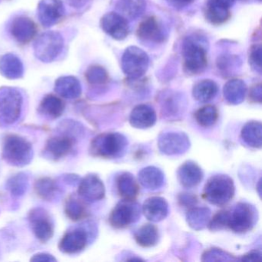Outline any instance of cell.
I'll use <instances>...</instances> for the list:
<instances>
[{
	"label": "cell",
	"instance_id": "6da1fadb",
	"mask_svg": "<svg viewBox=\"0 0 262 262\" xmlns=\"http://www.w3.org/2000/svg\"><path fill=\"white\" fill-rule=\"evenodd\" d=\"M183 69L190 76L201 74L208 66L207 50L203 44L192 37L184 40L182 49Z\"/></svg>",
	"mask_w": 262,
	"mask_h": 262
},
{
	"label": "cell",
	"instance_id": "7a4b0ae2",
	"mask_svg": "<svg viewBox=\"0 0 262 262\" xmlns=\"http://www.w3.org/2000/svg\"><path fill=\"white\" fill-rule=\"evenodd\" d=\"M234 194V182L229 176L225 174H216L210 178L202 193L207 202L217 206L229 202Z\"/></svg>",
	"mask_w": 262,
	"mask_h": 262
},
{
	"label": "cell",
	"instance_id": "3957f363",
	"mask_svg": "<svg viewBox=\"0 0 262 262\" xmlns=\"http://www.w3.org/2000/svg\"><path fill=\"white\" fill-rule=\"evenodd\" d=\"M128 141L123 135L117 133H103L95 138L92 142L90 151L98 157H119L125 152Z\"/></svg>",
	"mask_w": 262,
	"mask_h": 262
},
{
	"label": "cell",
	"instance_id": "277c9868",
	"mask_svg": "<svg viewBox=\"0 0 262 262\" xmlns=\"http://www.w3.org/2000/svg\"><path fill=\"white\" fill-rule=\"evenodd\" d=\"M3 157L10 165L24 166L33 159V147L24 138L10 135L4 139Z\"/></svg>",
	"mask_w": 262,
	"mask_h": 262
},
{
	"label": "cell",
	"instance_id": "5b68a950",
	"mask_svg": "<svg viewBox=\"0 0 262 262\" xmlns=\"http://www.w3.org/2000/svg\"><path fill=\"white\" fill-rule=\"evenodd\" d=\"M64 48V39L58 32L42 33L34 43V54L41 62L49 63L56 60Z\"/></svg>",
	"mask_w": 262,
	"mask_h": 262
},
{
	"label": "cell",
	"instance_id": "8992f818",
	"mask_svg": "<svg viewBox=\"0 0 262 262\" xmlns=\"http://www.w3.org/2000/svg\"><path fill=\"white\" fill-rule=\"evenodd\" d=\"M149 57L142 49L129 47L122 55L121 66L124 74L132 80L142 78L149 67Z\"/></svg>",
	"mask_w": 262,
	"mask_h": 262
},
{
	"label": "cell",
	"instance_id": "52a82bcc",
	"mask_svg": "<svg viewBox=\"0 0 262 262\" xmlns=\"http://www.w3.org/2000/svg\"><path fill=\"white\" fill-rule=\"evenodd\" d=\"M23 102L22 95L16 89H0V122L6 125L16 122L22 112Z\"/></svg>",
	"mask_w": 262,
	"mask_h": 262
},
{
	"label": "cell",
	"instance_id": "ba28073f",
	"mask_svg": "<svg viewBox=\"0 0 262 262\" xmlns=\"http://www.w3.org/2000/svg\"><path fill=\"white\" fill-rule=\"evenodd\" d=\"M257 221V211L254 206L248 203L237 204L229 211L228 227L234 232L245 233L250 231Z\"/></svg>",
	"mask_w": 262,
	"mask_h": 262
},
{
	"label": "cell",
	"instance_id": "9c48e42d",
	"mask_svg": "<svg viewBox=\"0 0 262 262\" xmlns=\"http://www.w3.org/2000/svg\"><path fill=\"white\" fill-rule=\"evenodd\" d=\"M140 206L135 200H124L116 205L110 216L112 226L123 228L137 222L140 217Z\"/></svg>",
	"mask_w": 262,
	"mask_h": 262
},
{
	"label": "cell",
	"instance_id": "30bf717a",
	"mask_svg": "<svg viewBox=\"0 0 262 262\" xmlns=\"http://www.w3.org/2000/svg\"><path fill=\"white\" fill-rule=\"evenodd\" d=\"M137 36L144 43L158 45L165 42L168 38V33L163 24L157 17L148 16L139 24Z\"/></svg>",
	"mask_w": 262,
	"mask_h": 262
},
{
	"label": "cell",
	"instance_id": "8fae6325",
	"mask_svg": "<svg viewBox=\"0 0 262 262\" xmlns=\"http://www.w3.org/2000/svg\"><path fill=\"white\" fill-rule=\"evenodd\" d=\"M32 231L41 242H48L54 233V224L50 214L42 208H33L29 214Z\"/></svg>",
	"mask_w": 262,
	"mask_h": 262
},
{
	"label": "cell",
	"instance_id": "7c38bea8",
	"mask_svg": "<svg viewBox=\"0 0 262 262\" xmlns=\"http://www.w3.org/2000/svg\"><path fill=\"white\" fill-rule=\"evenodd\" d=\"M66 9L62 0H41L38 5L37 16L43 27H51L62 20Z\"/></svg>",
	"mask_w": 262,
	"mask_h": 262
},
{
	"label": "cell",
	"instance_id": "4fadbf2b",
	"mask_svg": "<svg viewBox=\"0 0 262 262\" xmlns=\"http://www.w3.org/2000/svg\"><path fill=\"white\" fill-rule=\"evenodd\" d=\"M102 30L116 40H124L129 33L128 21L116 12L106 13L100 20Z\"/></svg>",
	"mask_w": 262,
	"mask_h": 262
},
{
	"label": "cell",
	"instance_id": "5bb4252c",
	"mask_svg": "<svg viewBox=\"0 0 262 262\" xmlns=\"http://www.w3.org/2000/svg\"><path fill=\"white\" fill-rule=\"evenodd\" d=\"M235 0H207L205 6V16L213 25L225 24L231 16V9Z\"/></svg>",
	"mask_w": 262,
	"mask_h": 262
},
{
	"label": "cell",
	"instance_id": "9a60e30c",
	"mask_svg": "<svg viewBox=\"0 0 262 262\" xmlns=\"http://www.w3.org/2000/svg\"><path fill=\"white\" fill-rule=\"evenodd\" d=\"M189 147V140L183 133H166L161 135L159 139V148L168 156L182 154Z\"/></svg>",
	"mask_w": 262,
	"mask_h": 262
},
{
	"label": "cell",
	"instance_id": "2e32d148",
	"mask_svg": "<svg viewBox=\"0 0 262 262\" xmlns=\"http://www.w3.org/2000/svg\"><path fill=\"white\" fill-rule=\"evenodd\" d=\"M36 24L27 16H17L10 23V34L19 43L26 44L30 42L36 36Z\"/></svg>",
	"mask_w": 262,
	"mask_h": 262
},
{
	"label": "cell",
	"instance_id": "e0dca14e",
	"mask_svg": "<svg viewBox=\"0 0 262 262\" xmlns=\"http://www.w3.org/2000/svg\"><path fill=\"white\" fill-rule=\"evenodd\" d=\"M78 193L85 200L96 202L105 196V186L98 176L89 174L81 181Z\"/></svg>",
	"mask_w": 262,
	"mask_h": 262
},
{
	"label": "cell",
	"instance_id": "ac0fdd59",
	"mask_svg": "<svg viewBox=\"0 0 262 262\" xmlns=\"http://www.w3.org/2000/svg\"><path fill=\"white\" fill-rule=\"evenodd\" d=\"M88 235L86 231L80 228L66 233L59 243V249L67 254L80 252L86 247Z\"/></svg>",
	"mask_w": 262,
	"mask_h": 262
},
{
	"label": "cell",
	"instance_id": "d6986e66",
	"mask_svg": "<svg viewBox=\"0 0 262 262\" xmlns=\"http://www.w3.org/2000/svg\"><path fill=\"white\" fill-rule=\"evenodd\" d=\"M73 145L74 139L71 136L61 135L49 139L44 151L47 156L57 160L67 156L73 149Z\"/></svg>",
	"mask_w": 262,
	"mask_h": 262
},
{
	"label": "cell",
	"instance_id": "ffe728a7",
	"mask_svg": "<svg viewBox=\"0 0 262 262\" xmlns=\"http://www.w3.org/2000/svg\"><path fill=\"white\" fill-rule=\"evenodd\" d=\"M156 122V112L148 105H137L130 114L129 122L134 128L145 129L153 126Z\"/></svg>",
	"mask_w": 262,
	"mask_h": 262
},
{
	"label": "cell",
	"instance_id": "44dd1931",
	"mask_svg": "<svg viewBox=\"0 0 262 262\" xmlns=\"http://www.w3.org/2000/svg\"><path fill=\"white\" fill-rule=\"evenodd\" d=\"M142 212L145 217L151 222H161L168 215V203L163 198H149L144 202Z\"/></svg>",
	"mask_w": 262,
	"mask_h": 262
},
{
	"label": "cell",
	"instance_id": "7402d4cb",
	"mask_svg": "<svg viewBox=\"0 0 262 262\" xmlns=\"http://www.w3.org/2000/svg\"><path fill=\"white\" fill-rule=\"evenodd\" d=\"M177 176L182 186L192 188L200 183L203 178V172L197 164L189 161L181 165L178 170Z\"/></svg>",
	"mask_w": 262,
	"mask_h": 262
},
{
	"label": "cell",
	"instance_id": "603a6c76",
	"mask_svg": "<svg viewBox=\"0 0 262 262\" xmlns=\"http://www.w3.org/2000/svg\"><path fill=\"white\" fill-rule=\"evenodd\" d=\"M55 91L65 99H77L82 94V85L74 76H62L56 81Z\"/></svg>",
	"mask_w": 262,
	"mask_h": 262
},
{
	"label": "cell",
	"instance_id": "cb8c5ba5",
	"mask_svg": "<svg viewBox=\"0 0 262 262\" xmlns=\"http://www.w3.org/2000/svg\"><path fill=\"white\" fill-rule=\"evenodd\" d=\"M0 73L7 79H19L24 74V63L16 55L6 54L0 59Z\"/></svg>",
	"mask_w": 262,
	"mask_h": 262
},
{
	"label": "cell",
	"instance_id": "d4e9b609",
	"mask_svg": "<svg viewBox=\"0 0 262 262\" xmlns=\"http://www.w3.org/2000/svg\"><path fill=\"white\" fill-rule=\"evenodd\" d=\"M116 9L127 20H134L145 12L146 2L145 0H119Z\"/></svg>",
	"mask_w": 262,
	"mask_h": 262
},
{
	"label": "cell",
	"instance_id": "484cf974",
	"mask_svg": "<svg viewBox=\"0 0 262 262\" xmlns=\"http://www.w3.org/2000/svg\"><path fill=\"white\" fill-rule=\"evenodd\" d=\"M119 195L124 200H135L139 194V188L138 182L133 174L128 172L122 173L116 181Z\"/></svg>",
	"mask_w": 262,
	"mask_h": 262
},
{
	"label": "cell",
	"instance_id": "4316f807",
	"mask_svg": "<svg viewBox=\"0 0 262 262\" xmlns=\"http://www.w3.org/2000/svg\"><path fill=\"white\" fill-rule=\"evenodd\" d=\"M247 93V85L241 79H231L224 86V96L232 105L242 103Z\"/></svg>",
	"mask_w": 262,
	"mask_h": 262
},
{
	"label": "cell",
	"instance_id": "83f0119b",
	"mask_svg": "<svg viewBox=\"0 0 262 262\" xmlns=\"http://www.w3.org/2000/svg\"><path fill=\"white\" fill-rule=\"evenodd\" d=\"M164 179L163 172L154 166L146 167L139 173V182L148 189H159L163 185Z\"/></svg>",
	"mask_w": 262,
	"mask_h": 262
},
{
	"label": "cell",
	"instance_id": "f1b7e54d",
	"mask_svg": "<svg viewBox=\"0 0 262 262\" xmlns=\"http://www.w3.org/2000/svg\"><path fill=\"white\" fill-rule=\"evenodd\" d=\"M65 110V104L60 98L54 95H47L42 99L39 110L42 115L56 119L60 117Z\"/></svg>",
	"mask_w": 262,
	"mask_h": 262
},
{
	"label": "cell",
	"instance_id": "f546056e",
	"mask_svg": "<svg viewBox=\"0 0 262 262\" xmlns=\"http://www.w3.org/2000/svg\"><path fill=\"white\" fill-rule=\"evenodd\" d=\"M217 90L219 88L215 82L211 79H203L193 87V97L198 102H208L215 97Z\"/></svg>",
	"mask_w": 262,
	"mask_h": 262
},
{
	"label": "cell",
	"instance_id": "4dcf8cb0",
	"mask_svg": "<svg viewBox=\"0 0 262 262\" xmlns=\"http://www.w3.org/2000/svg\"><path fill=\"white\" fill-rule=\"evenodd\" d=\"M242 138L249 146L260 148L262 145L261 123L253 121L245 124L242 130Z\"/></svg>",
	"mask_w": 262,
	"mask_h": 262
},
{
	"label": "cell",
	"instance_id": "1f68e13d",
	"mask_svg": "<svg viewBox=\"0 0 262 262\" xmlns=\"http://www.w3.org/2000/svg\"><path fill=\"white\" fill-rule=\"evenodd\" d=\"M135 239L140 246L145 248L154 246L159 241V230L156 225L151 224L142 225L135 234Z\"/></svg>",
	"mask_w": 262,
	"mask_h": 262
},
{
	"label": "cell",
	"instance_id": "d6a6232c",
	"mask_svg": "<svg viewBox=\"0 0 262 262\" xmlns=\"http://www.w3.org/2000/svg\"><path fill=\"white\" fill-rule=\"evenodd\" d=\"M36 194L44 200L50 201L56 199L59 194V188L56 182L50 178H42L36 182L35 185Z\"/></svg>",
	"mask_w": 262,
	"mask_h": 262
},
{
	"label": "cell",
	"instance_id": "836d02e7",
	"mask_svg": "<svg viewBox=\"0 0 262 262\" xmlns=\"http://www.w3.org/2000/svg\"><path fill=\"white\" fill-rule=\"evenodd\" d=\"M210 213V210L207 208H192L187 214V222L193 229H202L208 225Z\"/></svg>",
	"mask_w": 262,
	"mask_h": 262
},
{
	"label": "cell",
	"instance_id": "e575fe53",
	"mask_svg": "<svg viewBox=\"0 0 262 262\" xmlns=\"http://www.w3.org/2000/svg\"><path fill=\"white\" fill-rule=\"evenodd\" d=\"M194 117L198 123L202 126H212L217 122L219 112L214 105H205L196 112Z\"/></svg>",
	"mask_w": 262,
	"mask_h": 262
},
{
	"label": "cell",
	"instance_id": "d590c367",
	"mask_svg": "<svg viewBox=\"0 0 262 262\" xmlns=\"http://www.w3.org/2000/svg\"><path fill=\"white\" fill-rule=\"evenodd\" d=\"M66 214L72 221L77 222L85 217L86 210L83 204L74 198H70L66 204Z\"/></svg>",
	"mask_w": 262,
	"mask_h": 262
},
{
	"label": "cell",
	"instance_id": "8d00e7d4",
	"mask_svg": "<svg viewBox=\"0 0 262 262\" xmlns=\"http://www.w3.org/2000/svg\"><path fill=\"white\" fill-rule=\"evenodd\" d=\"M85 79L91 85H102L108 81V74L101 66H91L85 72Z\"/></svg>",
	"mask_w": 262,
	"mask_h": 262
},
{
	"label": "cell",
	"instance_id": "74e56055",
	"mask_svg": "<svg viewBox=\"0 0 262 262\" xmlns=\"http://www.w3.org/2000/svg\"><path fill=\"white\" fill-rule=\"evenodd\" d=\"M28 185V178L25 174L19 173L9 179L7 188L14 196L23 195L27 190Z\"/></svg>",
	"mask_w": 262,
	"mask_h": 262
},
{
	"label": "cell",
	"instance_id": "f35d334b",
	"mask_svg": "<svg viewBox=\"0 0 262 262\" xmlns=\"http://www.w3.org/2000/svg\"><path fill=\"white\" fill-rule=\"evenodd\" d=\"M229 211L228 210H222L214 214L212 219L208 222V227L211 231H219L228 227Z\"/></svg>",
	"mask_w": 262,
	"mask_h": 262
},
{
	"label": "cell",
	"instance_id": "ab89813d",
	"mask_svg": "<svg viewBox=\"0 0 262 262\" xmlns=\"http://www.w3.org/2000/svg\"><path fill=\"white\" fill-rule=\"evenodd\" d=\"M262 49L260 44L251 47L249 54V64L256 73H261Z\"/></svg>",
	"mask_w": 262,
	"mask_h": 262
},
{
	"label": "cell",
	"instance_id": "60d3db41",
	"mask_svg": "<svg viewBox=\"0 0 262 262\" xmlns=\"http://www.w3.org/2000/svg\"><path fill=\"white\" fill-rule=\"evenodd\" d=\"M165 2L176 10H182L191 5L194 0H165Z\"/></svg>",
	"mask_w": 262,
	"mask_h": 262
},
{
	"label": "cell",
	"instance_id": "b9f144b4",
	"mask_svg": "<svg viewBox=\"0 0 262 262\" xmlns=\"http://www.w3.org/2000/svg\"><path fill=\"white\" fill-rule=\"evenodd\" d=\"M179 202L181 205H185L186 207H191L195 205L197 202L195 196L191 195L190 194H182L179 196Z\"/></svg>",
	"mask_w": 262,
	"mask_h": 262
},
{
	"label": "cell",
	"instance_id": "7bdbcfd3",
	"mask_svg": "<svg viewBox=\"0 0 262 262\" xmlns=\"http://www.w3.org/2000/svg\"><path fill=\"white\" fill-rule=\"evenodd\" d=\"M250 97L251 100L255 102H261V85L260 84L256 85L255 86L253 87L250 92Z\"/></svg>",
	"mask_w": 262,
	"mask_h": 262
},
{
	"label": "cell",
	"instance_id": "ee69618b",
	"mask_svg": "<svg viewBox=\"0 0 262 262\" xmlns=\"http://www.w3.org/2000/svg\"><path fill=\"white\" fill-rule=\"evenodd\" d=\"M242 260L245 261H260L261 260V254L259 251H251L245 254L242 258Z\"/></svg>",
	"mask_w": 262,
	"mask_h": 262
},
{
	"label": "cell",
	"instance_id": "f6af8a7d",
	"mask_svg": "<svg viewBox=\"0 0 262 262\" xmlns=\"http://www.w3.org/2000/svg\"><path fill=\"white\" fill-rule=\"evenodd\" d=\"M31 260H33V261H56V259L50 254L39 253V254L33 256Z\"/></svg>",
	"mask_w": 262,
	"mask_h": 262
},
{
	"label": "cell",
	"instance_id": "bcb514c9",
	"mask_svg": "<svg viewBox=\"0 0 262 262\" xmlns=\"http://www.w3.org/2000/svg\"><path fill=\"white\" fill-rule=\"evenodd\" d=\"M70 7L75 9H81L86 5L89 0H66Z\"/></svg>",
	"mask_w": 262,
	"mask_h": 262
},
{
	"label": "cell",
	"instance_id": "7dc6e473",
	"mask_svg": "<svg viewBox=\"0 0 262 262\" xmlns=\"http://www.w3.org/2000/svg\"><path fill=\"white\" fill-rule=\"evenodd\" d=\"M258 1H261V0H258Z\"/></svg>",
	"mask_w": 262,
	"mask_h": 262
}]
</instances>
